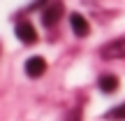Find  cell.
<instances>
[{"instance_id":"obj_1","label":"cell","mask_w":125,"mask_h":121,"mask_svg":"<svg viewBox=\"0 0 125 121\" xmlns=\"http://www.w3.org/2000/svg\"><path fill=\"white\" fill-rule=\"evenodd\" d=\"M100 54H102V58H107V61L125 58V37L114 40V42H109V44H104L102 49H100Z\"/></svg>"},{"instance_id":"obj_2","label":"cell","mask_w":125,"mask_h":121,"mask_svg":"<svg viewBox=\"0 0 125 121\" xmlns=\"http://www.w3.org/2000/svg\"><path fill=\"white\" fill-rule=\"evenodd\" d=\"M60 16H62V2H51L49 7L42 9V23L46 28H53L60 21Z\"/></svg>"},{"instance_id":"obj_3","label":"cell","mask_w":125,"mask_h":121,"mask_svg":"<svg viewBox=\"0 0 125 121\" xmlns=\"http://www.w3.org/2000/svg\"><path fill=\"white\" fill-rule=\"evenodd\" d=\"M14 33H16V37L23 42V44H35L37 42V33H35V28H32L28 21H19L16 28H14Z\"/></svg>"},{"instance_id":"obj_4","label":"cell","mask_w":125,"mask_h":121,"mask_svg":"<svg viewBox=\"0 0 125 121\" xmlns=\"http://www.w3.org/2000/svg\"><path fill=\"white\" fill-rule=\"evenodd\" d=\"M46 72V61L42 58V56H30V58L26 61V75L32 77V79H37V77H42Z\"/></svg>"},{"instance_id":"obj_5","label":"cell","mask_w":125,"mask_h":121,"mask_svg":"<svg viewBox=\"0 0 125 121\" xmlns=\"http://www.w3.org/2000/svg\"><path fill=\"white\" fill-rule=\"evenodd\" d=\"M70 23H72L74 35H79V37H86V35L90 33V26H88V21H86V16H81L79 12L70 14Z\"/></svg>"},{"instance_id":"obj_6","label":"cell","mask_w":125,"mask_h":121,"mask_svg":"<svg viewBox=\"0 0 125 121\" xmlns=\"http://www.w3.org/2000/svg\"><path fill=\"white\" fill-rule=\"evenodd\" d=\"M97 84H100V89H102L104 93H114V91L118 89V77L116 75H102Z\"/></svg>"},{"instance_id":"obj_7","label":"cell","mask_w":125,"mask_h":121,"mask_svg":"<svg viewBox=\"0 0 125 121\" xmlns=\"http://www.w3.org/2000/svg\"><path fill=\"white\" fill-rule=\"evenodd\" d=\"M107 119H116V121H125V103L118 105V107L109 109L107 112Z\"/></svg>"},{"instance_id":"obj_8","label":"cell","mask_w":125,"mask_h":121,"mask_svg":"<svg viewBox=\"0 0 125 121\" xmlns=\"http://www.w3.org/2000/svg\"><path fill=\"white\" fill-rule=\"evenodd\" d=\"M67 121H81V109H72L67 114Z\"/></svg>"}]
</instances>
